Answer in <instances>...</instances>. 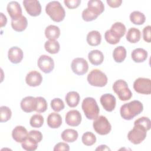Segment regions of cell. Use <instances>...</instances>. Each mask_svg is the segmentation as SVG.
Masks as SVG:
<instances>
[{
    "label": "cell",
    "mask_w": 151,
    "mask_h": 151,
    "mask_svg": "<svg viewBox=\"0 0 151 151\" xmlns=\"http://www.w3.org/2000/svg\"><path fill=\"white\" fill-rule=\"evenodd\" d=\"M21 109L26 113L35 111L37 107L36 98L32 96H27L22 99L20 103Z\"/></svg>",
    "instance_id": "5bb4252c"
},
{
    "label": "cell",
    "mask_w": 151,
    "mask_h": 151,
    "mask_svg": "<svg viewBox=\"0 0 151 151\" xmlns=\"http://www.w3.org/2000/svg\"><path fill=\"white\" fill-rule=\"evenodd\" d=\"M141 38V32L136 28H130L126 34V40L131 43H136Z\"/></svg>",
    "instance_id": "f546056e"
},
{
    "label": "cell",
    "mask_w": 151,
    "mask_h": 151,
    "mask_svg": "<svg viewBox=\"0 0 151 151\" xmlns=\"http://www.w3.org/2000/svg\"><path fill=\"white\" fill-rule=\"evenodd\" d=\"M22 3L26 11L29 15L37 17L41 14V6L38 1L24 0Z\"/></svg>",
    "instance_id": "8fae6325"
},
{
    "label": "cell",
    "mask_w": 151,
    "mask_h": 151,
    "mask_svg": "<svg viewBox=\"0 0 151 151\" xmlns=\"http://www.w3.org/2000/svg\"><path fill=\"white\" fill-rule=\"evenodd\" d=\"M82 142L86 146H91L96 142V137L94 133L90 132H85L81 138Z\"/></svg>",
    "instance_id": "836d02e7"
},
{
    "label": "cell",
    "mask_w": 151,
    "mask_h": 151,
    "mask_svg": "<svg viewBox=\"0 0 151 151\" xmlns=\"http://www.w3.org/2000/svg\"><path fill=\"white\" fill-rule=\"evenodd\" d=\"M100 101L104 109L107 111H112L116 107V98L110 93H106L103 94L100 97Z\"/></svg>",
    "instance_id": "7c38bea8"
},
{
    "label": "cell",
    "mask_w": 151,
    "mask_h": 151,
    "mask_svg": "<svg viewBox=\"0 0 151 151\" xmlns=\"http://www.w3.org/2000/svg\"><path fill=\"white\" fill-rule=\"evenodd\" d=\"M101 40L100 33L97 31H91L89 32L87 35V42L91 46L99 45Z\"/></svg>",
    "instance_id": "484cf974"
},
{
    "label": "cell",
    "mask_w": 151,
    "mask_h": 151,
    "mask_svg": "<svg viewBox=\"0 0 151 151\" xmlns=\"http://www.w3.org/2000/svg\"><path fill=\"white\" fill-rule=\"evenodd\" d=\"M133 88L138 93L150 94L151 93V81L149 78L139 77L134 81Z\"/></svg>",
    "instance_id": "ba28073f"
},
{
    "label": "cell",
    "mask_w": 151,
    "mask_h": 151,
    "mask_svg": "<svg viewBox=\"0 0 151 151\" xmlns=\"http://www.w3.org/2000/svg\"><path fill=\"white\" fill-rule=\"evenodd\" d=\"M28 25V21L25 17L21 16L15 19H11L12 28L17 32H22L24 31Z\"/></svg>",
    "instance_id": "d6986e66"
},
{
    "label": "cell",
    "mask_w": 151,
    "mask_h": 151,
    "mask_svg": "<svg viewBox=\"0 0 151 151\" xmlns=\"http://www.w3.org/2000/svg\"><path fill=\"white\" fill-rule=\"evenodd\" d=\"M71 70L77 75L81 76L86 74L88 69L87 61L83 58H74L71 64Z\"/></svg>",
    "instance_id": "9c48e42d"
},
{
    "label": "cell",
    "mask_w": 151,
    "mask_h": 151,
    "mask_svg": "<svg viewBox=\"0 0 151 151\" xmlns=\"http://www.w3.org/2000/svg\"><path fill=\"white\" fill-rule=\"evenodd\" d=\"M12 116V112L11 109L5 106H2L0 107V121L1 122H6L8 121Z\"/></svg>",
    "instance_id": "d590c367"
},
{
    "label": "cell",
    "mask_w": 151,
    "mask_h": 151,
    "mask_svg": "<svg viewBox=\"0 0 151 151\" xmlns=\"http://www.w3.org/2000/svg\"><path fill=\"white\" fill-rule=\"evenodd\" d=\"M65 101L70 107H76L80 101V97L79 94L74 91L68 92L65 97Z\"/></svg>",
    "instance_id": "d4e9b609"
},
{
    "label": "cell",
    "mask_w": 151,
    "mask_h": 151,
    "mask_svg": "<svg viewBox=\"0 0 151 151\" xmlns=\"http://www.w3.org/2000/svg\"><path fill=\"white\" fill-rule=\"evenodd\" d=\"M88 58L93 65H99L103 63L104 60V55L101 51L94 50L88 53Z\"/></svg>",
    "instance_id": "ffe728a7"
},
{
    "label": "cell",
    "mask_w": 151,
    "mask_h": 151,
    "mask_svg": "<svg viewBox=\"0 0 151 151\" xmlns=\"http://www.w3.org/2000/svg\"><path fill=\"white\" fill-rule=\"evenodd\" d=\"M28 134L27 129L22 126H17L12 132L13 139L18 143L23 142L28 137Z\"/></svg>",
    "instance_id": "e0dca14e"
},
{
    "label": "cell",
    "mask_w": 151,
    "mask_h": 151,
    "mask_svg": "<svg viewBox=\"0 0 151 151\" xmlns=\"http://www.w3.org/2000/svg\"><path fill=\"white\" fill-rule=\"evenodd\" d=\"M131 57L135 63H142L147 59V52L143 48H137L133 50Z\"/></svg>",
    "instance_id": "7402d4cb"
},
{
    "label": "cell",
    "mask_w": 151,
    "mask_h": 151,
    "mask_svg": "<svg viewBox=\"0 0 151 151\" xmlns=\"http://www.w3.org/2000/svg\"><path fill=\"white\" fill-rule=\"evenodd\" d=\"M51 107L52 109L56 111L59 112L64 109V104L63 101L60 98H55L51 101Z\"/></svg>",
    "instance_id": "74e56055"
},
{
    "label": "cell",
    "mask_w": 151,
    "mask_h": 151,
    "mask_svg": "<svg viewBox=\"0 0 151 151\" xmlns=\"http://www.w3.org/2000/svg\"><path fill=\"white\" fill-rule=\"evenodd\" d=\"M47 124L52 129H57L60 127L62 124V117L57 113H50L47 117Z\"/></svg>",
    "instance_id": "44dd1931"
},
{
    "label": "cell",
    "mask_w": 151,
    "mask_h": 151,
    "mask_svg": "<svg viewBox=\"0 0 151 151\" xmlns=\"http://www.w3.org/2000/svg\"><path fill=\"white\" fill-rule=\"evenodd\" d=\"M96 150H110V149L109 147H107V145H102L99 146V147L96 149Z\"/></svg>",
    "instance_id": "c3c4849f"
},
{
    "label": "cell",
    "mask_w": 151,
    "mask_h": 151,
    "mask_svg": "<svg viewBox=\"0 0 151 151\" xmlns=\"http://www.w3.org/2000/svg\"><path fill=\"white\" fill-rule=\"evenodd\" d=\"M126 50L123 46H118L113 52V57L116 63L123 62L126 57Z\"/></svg>",
    "instance_id": "f1b7e54d"
},
{
    "label": "cell",
    "mask_w": 151,
    "mask_h": 151,
    "mask_svg": "<svg viewBox=\"0 0 151 151\" xmlns=\"http://www.w3.org/2000/svg\"><path fill=\"white\" fill-rule=\"evenodd\" d=\"M64 3L68 8L74 9L77 8L80 5L81 3V1L80 0H70V1L65 0L64 1Z\"/></svg>",
    "instance_id": "ee69618b"
},
{
    "label": "cell",
    "mask_w": 151,
    "mask_h": 151,
    "mask_svg": "<svg viewBox=\"0 0 151 151\" xmlns=\"http://www.w3.org/2000/svg\"><path fill=\"white\" fill-rule=\"evenodd\" d=\"M110 31L114 36L120 39L125 34L126 28L123 23L116 22L112 25Z\"/></svg>",
    "instance_id": "4316f807"
},
{
    "label": "cell",
    "mask_w": 151,
    "mask_h": 151,
    "mask_svg": "<svg viewBox=\"0 0 151 151\" xmlns=\"http://www.w3.org/2000/svg\"><path fill=\"white\" fill-rule=\"evenodd\" d=\"M87 81L92 86L102 87L107 83L106 75L99 69L91 70L87 76Z\"/></svg>",
    "instance_id": "5b68a950"
},
{
    "label": "cell",
    "mask_w": 151,
    "mask_h": 151,
    "mask_svg": "<svg viewBox=\"0 0 151 151\" xmlns=\"http://www.w3.org/2000/svg\"><path fill=\"white\" fill-rule=\"evenodd\" d=\"M143 110L142 103L139 100H133L123 104L120 109L121 117L126 120L133 119L140 114Z\"/></svg>",
    "instance_id": "6da1fadb"
},
{
    "label": "cell",
    "mask_w": 151,
    "mask_h": 151,
    "mask_svg": "<svg viewBox=\"0 0 151 151\" xmlns=\"http://www.w3.org/2000/svg\"><path fill=\"white\" fill-rule=\"evenodd\" d=\"M150 29V25H147L143 29V40L147 42H150L151 41Z\"/></svg>",
    "instance_id": "7bdbcfd3"
},
{
    "label": "cell",
    "mask_w": 151,
    "mask_h": 151,
    "mask_svg": "<svg viewBox=\"0 0 151 151\" xmlns=\"http://www.w3.org/2000/svg\"><path fill=\"white\" fill-rule=\"evenodd\" d=\"M106 2L111 8H117L120 6L122 3V0H107Z\"/></svg>",
    "instance_id": "bcb514c9"
},
{
    "label": "cell",
    "mask_w": 151,
    "mask_h": 151,
    "mask_svg": "<svg viewBox=\"0 0 151 151\" xmlns=\"http://www.w3.org/2000/svg\"><path fill=\"white\" fill-rule=\"evenodd\" d=\"M62 139L66 142H73L76 141L78 136V132L74 129H67L64 130L61 133Z\"/></svg>",
    "instance_id": "83f0119b"
},
{
    "label": "cell",
    "mask_w": 151,
    "mask_h": 151,
    "mask_svg": "<svg viewBox=\"0 0 151 151\" xmlns=\"http://www.w3.org/2000/svg\"><path fill=\"white\" fill-rule=\"evenodd\" d=\"M60 35V29L58 27L54 25H48L45 29V35L49 40H55Z\"/></svg>",
    "instance_id": "cb8c5ba5"
},
{
    "label": "cell",
    "mask_w": 151,
    "mask_h": 151,
    "mask_svg": "<svg viewBox=\"0 0 151 151\" xmlns=\"http://www.w3.org/2000/svg\"><path fill=\"white\" fill-rule=\"evenodd\" d=\"M147 130L140 124H134L133 128L127 134L129 140L134 144L138 145L143 142L147 134Z\"/></svg>",
    "instance_id": "8992f818"
},
{
    "label": "cell",
    "mask_w": 151,
    "mask_h": 151,
    "mask_svg": "<svg viewBox=\"0 0 151 151\" xmlns=\"http://www.w3.org/2000/svg\"><path fill=\"white\" fill-rule=\"evenodd\" d=\"M37 107L35 111L37 113H43L47 109V103L46 100L42 97H36Z\"/></svg>",
    "instance_id": "8d00e7d4"
},
{
    "label": "cell",
    "mask_w": 151,
    "mask_h": 151,
    "mask_svg": "<svg viewBox=\"0 0 151 151\" xmlns=\"http://www.w3.org/2000/svg\"><path fill=\"white\" fill-rule=\"evenodd\" d=\"M44 123V117L40 114H35L31 116L29 120L30 125L35 128L41 127Z\"/></svg>",
    "instance_id": "e575fe53"
},
{
    "label": "cell",
    "mask_w": 151,
    "mask_h": 151,
    "mask_svg": "<svg viewBox=\"0 0 151 151\" xmlns=\"http://www.w3.org/2000/svg\"><path fill=\"white\" fill-rule=\"evenodd\" d=\"M130 20L135 25H142L146 21V17L141 12L134 11L130 14Z\"/></svg>",
    "instance_id": "4dcf8cb0"
},
{
    "label": "cell",
    "mask_w": 151,
    "mask_h": 151,
    "mask_svg": "<svg viewBox=\"0 0 151 151\" xmlns=\"http://www.w3.org/2000/svg\"><path fill=\"white\" fill-rule=\"evenodd\" d=\"M98 17V15L93 12L89 8H86L82 12V18L86 22H89L96 19Z\"/></svg>",
    "instance_id": "f35d334b"
},
{
    "label": "cell",
    "mask_w": 151,
    "mask_h": 151,
    "mask_svg": "<svg viewBox=\"0 0 151 151\" xmlns=\"http://www.w3.org/2000/svg\"><path fill=\"white\" fill-rule=\"evenodd\" d=\"M23 55L22 50L18 47H12L8 50V59L12 63H19L23 58Z\"/></svg>",
    "instance_id": "2e32d148"
},
{
    "label": "cell",
    "mask_w": 151,
    "mask_h": 151,
    "mask_svg": "<svg viewBox=\"0 0 151 151\" xmlns=\"http://www.w3.org/2000/svg\"><path fill=\"white\" fill-rule=\"evenodd\" d=\"M93 126L96 132L100 135L107 134L111 130L110 123L104 116H100L95 119L93 123Z\"/></svg>",
    "instance_id": "52a82bcc"
},
{
    "label": "cell",
    "mask_w": 151,
    "mask_h": 151,
    "mask_svg": "<svg viewBox=\"0 0 151 151\" xmlns=\"http://www.w3.org/2000/svg\"><path fill=\"white\" fill-rule=\"evenodd\" d=\"M0 14H1V27H3L6 25L7 22V19L6 16L4 15L3 13L1 12Z\"/></svg>",
    "instance_id": "7dc6e473"
},
{
    "label": "cell",
    "mask_w": 151,
    "mask_h": 151,
    "mask_svg": "<svg viewBox=\"0 0 151 151\" xmlns=\"http://www.w3.org/2000/svg\"><path fill=\"white\" fill-rule=\"evenodd\" d=\"M45 12L52 20L57 22L62 21L65 16L64 8L60 2L56 1H51L47 4Z\"/></svg>",
    "instance_id": "7a4b0ae2"
},
{
    "label": "cell",
    "mask_w": 151,
    "mask_h": 151,
    "mask_svg": "<svg viewBox=\"0 0 151 151\" xmlns=\"http://www.w3.org/2000/svg\"><path fill=\"white\" fill-rule=\"evenodd\" d=\"M104 38L106 41L110 44H117L119 41H120V38L116 37V36H114L111 32V31L109 30H107L104 34Z\"/></svg>",
    "instance_id": "60d3db41"
},
{
    "label": "cell",
    "mask_w": 151,
    "mask_h": 151,
    "mask_svg": "<svg viewBox=\"0 0 151 151\" xmlns=\"http://www.w3.org/2000/svg\"><path fill=\"white\" fill-rule=\"evenodd\" d=\"M113 90L122 101H127L132 97V93L128 87L127 83L123 80H116L113 85Z\"/></svg>",
    "instance_id": "277c9868"
},
{
    "label": "cell",
    "mask_w": 151,
    "mask_h": 151,
    "mask_svg": "<svg viewBox=\"0 0 151 151\" xmlns=\"http://www.w3.org/2000/svg\"><path fill=\"white\" fill-rule=\"evenodd\" d=\"M134 124H140L144 127L147 130H149L151 127V122L148 117H142L136 120L134 122Z\"/></svg>",
    "instance_id": "ab89813d"
},
{
    "label": "cell",
    "mask_w": 151,
    "mask_h": 151,
    "mask_svg": "<svg viewBox=\"0 0 151 151\" xmlns=\"http://www.w3.org/2000/svg\"><path fill=\"white\" fill-rule=\"evenodd\" d=\"M87 8L91 10L98 16L104 10V5L102 1L100 0H90L88 2Z\"/></svg>",
    "instance_id": "603a6c76"
},
{
    "label": "cell",
    "mask_w": 151,
    "mask_h": 151,
    "mask_svg": "<svg viewBox=\"0 0 151 151\" xmlns=\"http://www.w3.org/2000/svg\"><path fill=\"white\" fill-rule=\"evenodd\" d=\"M39 68L44 73H51L54 68V62L53 59L47 55H41L37 61Z\"/></svg>",
    "instance_id": "30bf717a"
},
{
    "label": "cell",
    "mask_w": 151,
    "mask_h": 151,
    "mask_svg": "<svg viewBox=\"0 0 151 151\" xmlns=\"http://www.w3.org/2000/svg\"><path fill=\"white\" fill-rule=\"evenodd\" d=\"M82 120L81 114L77 110H71L68 111L65 115V122L70 126L76 127L78 126Z\"/></svg>",
    "instance_id": "4fadbf2b"
},
{
    "label": "cell",
    "mask_w": 151,
    "mask_h": 151,
    "mask_svg": "<svg viewBox=\"0 0 151 151\" xmlns=\"http://www.w3.org/2000/svg\"><path fill=\"white\" fill-rule=\"evenodd\" d=\"M29 136L33 138L35 140H36L38 143L40 142L42 139V134L41 132L38 130H31L28 134Z\"/></svg>",
    "instance_id": "b9f144b4"
},
{
    "label": "cell",
    "mask_w": 151,
    "mask_h": 151,
    "mask_svg": "<svg viewBox=\"0 0 151 151\" xmlns=\"http://www.w3.org/2000/svg\"><path fill=\"white\" fill-rule=\"evenodd\" d=\"M70 150L69 145L64 142H60L55 145V146L54 147V151H58V150H65V151H68Z\"/></svg>",
    "instance_id": "f6af8a7d"
},
{
    "label": "cell",
    "mask_w": 151,
    "mask_h": 151,
    "mask_svg": "<svg viewBox=\"0 0 151 151\" xmlns=\"http://www.w3.org/2000/svg\"><path fill=\"white\" fill-rule=\"evenodd\" d=\"M45 50L49 53L54 54L58 52L60 46L57 41L55 40H48L44 44Z\"/></svg>",
    "instance_id": "1f68e13d"
},
{
    "label": "cell",
    "mask_w": 151,
    "mask_h": 151,
    "mask_svg": "<svg viewBox=\"0 0 151 151\" xmlns=\"http://www.w3.org/2000/svg\"><path fill=\"white\" fill-rule=\"evenodd\" d=\"M81 108L86 117L89 120H94L99 116V107L96 100L93 97L85 98L82 102Z\"/></svg>",
    "instance_id": "3957f363"
},
{
    "label": "cell",
    "mask_w": 151,
    "mask_h": 151,
    "mask_svg": "<svg viewBox=\"0 0 151 151\" xmlns=\"http://www.w3.org/2000/svg\"><path fill=\"white\" fill-rule=\"evenodd\" d=\"M42 81L41 74L37 71L29 72L25 77L26 83L31 87H37L41 84Z\"/></svg>",
    "instance_id": "9a60e30c"
},
{
    "label": "cell",
    "mask_w": 151,
    "mask_h": 151,
    "mask_svg": "<svg viewBox=\"0 0 151 151\" xmlns=\"http://www.w3.org/2000/svg\"><path fill=\"white\" fill-rule=\"evenodd\" d=\"M21 146L25 150L34 151L37 149L38 142L28 135L27 139L21 143Z\"/></svg>",
    "instance_id": "d6a6232c"
},
{
    "label": "cell",
    "mask_w": 151,
    "mask_h": 151,
    "mask_svg": "<svg viewBox=\"0 0 151 151\" xmlns=\"http://www.w3.org/2000/svg\"><path fill=\"white\" fill-rule=\"evenodd\" d=\"M7 12L12 19H15L22 16V8L17 1L9 2L6 7Z\"/></svg>",
    "instance_id": "ac0fdd59"
}]
</instances>
